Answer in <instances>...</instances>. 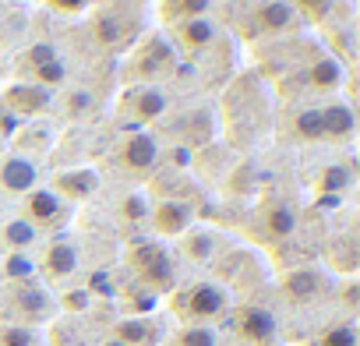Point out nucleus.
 I'll list each match as a JSON object with an SVG mask.
<instances>
[{
  "instance_id": "obj_1",
  "label": "nucleus",
  "mask_w": 360,
  "mask_h": 346,
  "mask_svg": "<svg viewBox=\"0 0 360 346\" xmlns=\"http://www.w3.org/2000/svg\"><path fill=\"white\" fill-rule=\"evenodd\" d=\"M176 68H180V57L173 43L162 32H152L141 43H134V50L127 53L124 78L127 85H159V82L176 78Z\"/></svg>"
},
{
  "instance_id": "obj_2",
  "label": "nucleus",
  "mask_w": 360,
  "mask_h": 346,
  "mask_svg": "<svg viewBox=\"0 0 360 346\" xmlns=\"http://www.w3.org/2000/svg\"><path fill=\"white\" fill-rule=\"evenodd\" d=\"M169 311L184 325H212L230 314V290L223 283H191L184 290H173Z\"/></svg>"
},
{
  "instance_id": "obj_3",
  "label": "nucleus",
  "mask_w": 360,
  "mask_h": 346,
  "mask_svg": "<svg viewBox=\"0 0 360 346\" xmlns=\"http://www.w3.org/2000/svg\"><path fill=\"white\" fill-rule=\"evenodd\" d=\"M127 269L134 272V279L148 290V293H173L176 290V265L173 255L159 244V241H134L124 251Z\"/></svg>"
},
{
  "instance_id": "obj_4",
  "label": "nucleus",
  "mask_w": 360,
  "mask_h": 346,
  "mask_svg": "<svg viewBox=\"0 0 360 346\" xmlns=\"http://www.w3.org/2000/svg\"><path fill=\"white\" fill-rule=\"evenodd\" d=\"M166 39L173 43L176 57H188V60H202L209 53H216L223 43H226V32L223 25L205 15V18H191V22H176L166 29Z\"/></svg>"
},
{
  "instance_id": "obj_5",
  "label": "nucleus",
  "mask_w": 360,
  "mask_h": 346,
  "mask_svg": "<svg viewBox=\"0 0 360 346\" xmlns=\"http://www.w3.org/2000/svg\"><path fill=\"white\" fill-rule=\"evenodd\" d=\"M4 311L11 314L15 325H29L32 328V325H43V321L53 318L57 300L50 297L46 286H39L36 279H29V283H11V293H8Z\"/></svg>"
},
{
  "instance_id": "obj_6",
  "label": "nucleus",
  "mask_w": 360,
  "mask_h": 346,
  "mask_svg": "<svg viewBox=\"0 0 360 346\" xmlns=\"http://www.w3.org/2000/svg\"><path fill=\"white\" fill-rule=\"evenodd\" d=\"M300 29V18L290 0H255V8L244 22V36L251 39H279Z\"/></svg>"
},
{
  "instance_id": "obj_7",
  "label": "nucleus",
  "mask_w": 360,
  "mask_h": 346,
  "mask_svg": "<svg viewBox=\"0 0 360 346\" xmlns=\"http://www.w3.org/2000/svg\"><path fill=\"white\" fill-rule=\"evenodd\" d=\"M169 110V96L159 85H127L117 99V117L131 127L155 124Z\"/></svg>"
},
{
  "instance_id": "obj_8",
  "label": "nucleus",
  "mask_w": 360,
  "mask_h": 346,
  "mask_svg": "<svg viewBox=\"0 0 360 346\" xmlns=\"http://www.w3.org/2000/svg\"><path fill=\"white\" fill-rule=\"evenodd\" d=\"M113 159L127 177H148V173L159 166V141H155L152 131H127L117 141Z\"/></svg>"
},
{
  "instance_id": "obj_9",
  "label": "nucleus",
  "mask_w": 360,
  "mask_h": 346,
  "mask_svg": "<svg viewBox=\"0 0 360 346\" xmlns=\"http://www.w3.org/2000/svg\"><path fill=\"white\" fill-rule=\"evenodd\" d=\"M92 39L103 50H127L138 36V15L131 11H113V8H99L92 15Z\"/></svg>"
},
{
  "instance_id": "obj_10",
  "label": "nucleus",
  "mask_w": 360,
  "mask_h": 346,
  "mask_svg": "<svg viewBox=\"0 0 360 346\" xmlns=\"http://www.w3.org/2000/svg\"><path fill=\"white\" fill-rule=\"evenodd\" d=\"M71 216V205L53 188H32L22 198V219H29L36 230H60Z\"/></svg>"
},
{
  "instance_id": "obj_11",
  "label": "nucleus",
  "mask_w": 360,
  "mask_h": 346,
  "mask_svg": "<svg viewBox=\"0 0 360 346\" xmlns=\"http://www.w3.org/2000/svg\"><path fill=\"white\" fill-rule=\"evenodd\" d=\"M233 328L248 346H279V318L262 304H244L233 314Z\"/></svg>"
},
{
  "instance_id": "obj_12",
  "label": "nucleus",
  "mask_w": 360,
  "mask_h": 346,
  "mask_svg": "<svg viewBox=\"0 0 360 346\" xmlns=\"http://www.w3.org/2000/svg\"><path fill=\"white\" fill-rule=\"evenodd\" d=\"M255 230L262 241L269 244H283L297 233V209L283 198H269L258 212H255Z\"/></svg>"
},
{
  "instance_id": "obj_13",
  "label": "nucleus",
  "mask_w": 360,
  "mask_h": 346,
  "mask_svg": "<svg viewBox=\"0 0 360 346\" xmlns=\"http://www.w3.org/2000/svg\"><path fill=\"white\" fill-rule=\"evenodd\" d=\"M82 265V255H78V244L71 237H53L36 265V272H43L46 283H68Z\"/></svg>"
},
{
  "instance_id": "obj_14",
  "label": "nucleus",
  "mask_w": 360,
  "mask_h": 346,
  "mask_svg": "<svg viewBox=\"0 0 360 346\" xmlns=\"http://www.w3.org/2000/svg\"><path fill=\"white\" fill-rule=\"evenodd\" d=\"M0 106L15 117H39L53 106V92L36 85V82H15L0 92Z\"/></svg>"
},
{
  "instance_id": "obj_15",
  "label": "nucleus",
  "mask_w": 360,
  "mask_h": 346,
  "mask_svg": "<svg viewBox=\"0 0 360 346\" xmlns=\"http://www.w3.org/2000/svg\"><path fill=\"white\" fill-rule=\"evenodd\" d=\"M279 290H283V297H286L290 304H314L318 297H325L328 276H325L321 269H314V265H297V269H290V272L283 276Z\"/></svg>"
},
{
  "instance_id": "obj_16",
  "label": "nucleus",
  "mask_w": 360,
  "mask_h": 346,
  "mask_svg": "<svg viewBox=\"0 0 360 346\" xmlns=\"http://www.w3.org/2000/svg\"><path fill=\"white\" fill-rule=\"evenodd\" d=\"M191 219H195V205L180 198H162L148 209V223L159 237H184L191 230Z\"/></svg>"
},
{
  "instance_id": "obj_17",
  "label": "nucleus",
  "mask_w": 360,
  "mask_h": 346,
  "mask_svg": "<svg viewBox=\"0 0 360 346\" xmlns=\"http://www.w3.org/2000/svg\"><path fill=\"white\" fill-rule=\"evenodd\" d=\"M36 184H39V166H36L29 155L11 152V155L0 159V191L25 198V195H29Z\"/></svg>"
},
{
  "instance_id": "obj_18",
  "label": "nucleus",
  "mask_w": 360,
  "mask_h": 346,
  "mask_svg": "<svg viewBox=\"0 0 360 346\" xmlns=\"http://www.w3.org/2000/svg\"><path fill=\"white\" fill-rule=\"evenodd\" d=\"M50 188L71 205V202H89L96 191H99V173L96 169H89V166H75V169H60V173H53V181H50Z\"/></svg>"
},
{
  "instance_id": "obj_19",
  "label": "nucleus",
  "mask_w": 360,
  "mask_h": 346,
  "mask_svg": "<svg viewBox=\"0 0 360 346\" xmlns=\"http://www.w3.org/2000/svg\"><path fill=\"white\" fill-rule=\"evenodd\" d=\"M342 75L346 68L332 57V53H314L304 68H300V78L311 92H335L342 85Z\"/></svg>"
},
{
  "instance_id": "obj_20",
  "label": "nucleus",
  "mask_w": 360,
  "mask_h": 346,
  "mask_svg": "<svg viewBox=\"0 0 360 346\" xmlns=\"http://www.w3.org/2000/svg\"><path fill=\"white\" fill-rule=\"evenodd\" d=\"M286 134L300 145H314V141H325V131H321V106H293L286 113Z\"/></svg>"
},
{
  "instance_id": "obj_21",
  "label": "nucleus",
  "mask_w": 360,
  "mask_h": 346,
  "mask_svg": "<svg viewBox=\"0 0 360 346\" xmlns=\"http://www.w3.org/2000/svg\"><path fill=\"white\" fill-rule=\"evenodd\" d=\"M353 127H356V117H353V106L346 99H328L321 106V131H325V141H349L353 138Z\"/></svg>"
},
{
  "instance_id": "obj_22",
  "label": "nucleus",
  "mask_w": 360,
  "mask_h": 346,
  "mask_svg": "<svg viewBox=\"0 0 360 346\" xmlns=\"http://www.w3.org/2000/svg\"><path fill=\"white\" fill-rule=\"evenodd\" d=\"M180 251H184V258L205 265V262H212V258L223 251V237H219L216 230L198 226V230H188L184 237H180Z\"/></svg>"
},
{
  "instance_id": "obj_23",
  "label": "nucleus",
  "mask_w": 360,
  "mask_h": 346,
  "mask_svg": "<svg viewBox=\"0 0 360 346\" xmlns=\"http://www.w3.org/2000/svg\"><path fill=\"white\" fill-rule=\"evenodd\" d=\"M212 15V0H159V18L169 25L176 22H191V18H205Z\"/></svg>"
},
{
  "instance_id": "obj_24",
  "label": "nucleus",
  "mask_w": 360,
  "mask_h": 346,
  "mask_svg": "<svg viewBox=\"0 0 360 346\" xmlns=\"http://www.w3.org/2000/svg\"><path fill=\"white\" fill-rule=\"evenodd\" d=\"M113 339H120V342H127V346H152V342L159 339V328H155L148 318L134 314V318H120V321L113 325Z\"/></svg>"
},
{
  "instance_id": "obj_25",
  "label": "nucleus",
  "mask_w": 360,
  "mask_h": 346,
  "mask_svg": "<svg viewBox=\"0 0 360 346\" xmlns=\"http://www.w3.org/2000/svg\"><path fill=\"white\" fill-rule=\"evenodd\" d=\"M0 241H4L8 251H29V248L39 241V230H36L29 219L15 216V219H8L4 226H0Z\"/></svg>"
},
{
  "instance_id": "obj_26",
  "label": "nucleus",
  "mask_w": 360,
  "mask_h": 346,
  "mask_svg": "<svg viewBox=\"0 0 360 346\" xmlns=\"http://www.w3.org/2000/svg\"><path fill=\"white\" fill-rule=\"evenodd\" d=\"M53 57H57V46H53V43H29V46L18 53V71L29 78L36 68H43V64L53 60Z\"/></svg>"
},
{
  "instance_id": "obj_27",
  "label": "nucleus",
  "mask_w": 360,
  "mask_h": 346,
  "mask_svg": "<svg viewBox=\"0 0 360 346\" xmlns=\"http://www.w3.org/2000/svg\"><path fill=\"white\" fill-rule=\"evenodd\" d=\"M4 279H11V283L36 279V262L25 251H8V258H4Z\"/></svg>"
},
{
  "instance_id": "obj_28",
  "label": "nucleus",
  "mask_w": 360,
  "mask_h": 346,
  "mask_svg": "<svg viewBox=\"0 0 360 346\" xmlns=\"http://www.w3.org/2000/svg\"><path fill=\"white\" fill-rule=\"evenodd\" d=\"M349 184H353V173H349V166H342V162L325 166V169H321V181H318V188H321L325 195H339V191H346Z\"/></svg>"
},
{
  "instance_id": "obj_29",
  "label": "nucleus",
  "mask_w": 360,
  "mask_h": 346,
  "mask_svg": "<svg viewBox=\"0 0 360 346\" xmlns=\"http://www.w3.org/2000/svg\"><path fill=\"white\" fill-rule=\"evenodd\" d=\"M0 346H43L36 328L15 325V321H0Z\"/></svg>"
},
{
  "instance_id": "obj_30",
  "label": "nucleus",
  "mask_w": 360,
  "mask_h": 346,
  "mask_svg": "<svg viewBox=\"0 0 360 346\" xmlns=\"http://www.w3.org/2000/svg\"><path fill=\"white\" fill-rule=\"evenodd\" d=\"M176 346H219V335L212 325H184L176 332Z\"/></svg>"
},
{
  "instance_id": "obj_31",
  "label": "nucleus",
  "mask_w": 360,
  "mask_h": 346,
  "mask_svg": "<svg viewBox=\"0 0 360 346\" xmlns=\"http://www.w3.org/2000/svg\"><path fill=\"white\" fill-rule=\"evenodd\" d=\"M318 346H360V335L353 325H332L318 335Z\"/></svg>"
},
{
  "instance_id": "obj_32",
  "label": "nucleus",
  "mask_w": 360,
  "mask_h": 346,
  "mask_svg": "<svg viewBox=\"0 0 360 346\" xmlns=\"http://www.w3.org/2000/svg\"><path fill=\"white\" fill-rule=\"evenodd\" d=\"M335 8V0H297V18L304 22V18H311V22H321V18H328V11Z\"/></svg>"
},
{
  "instance_id": "obj_33",
  "label": "nucleus",
  "mask_w": 360,
  "mask_h": 346,
  "mask_svg": "<svg viewBox=\"0 0 360 346\" xmlns=\"http://www.w3.org/2000/svg\"><path fill=\"white\" fill-rule=\"evenodd\" d=\"M148 202H145V195H127L124 202H120V216H124V223H145L148 219Z\"/></svg>"
},
{
  "instance_id": "obj_34",
  "label": "nucleus",
  "mask_w": 360,
  "mask_h": 346,
  "mask_svg": "<svg viewBox=\"0 0 360 346\" xmlns=\"http://www.w3.org/2000/svg\"><path fill=\"white\" fill-rule=\"evenodd\" d=\"M89 304H92V290H89V286L64 293V307H68V311H85Z\"/></svg>"
},
{
  "instance_id": "obj_35",
  "label": "nucleus",
  "mask_w": 360,
  "mask_h": 346,
  "mask_svg": "<svg viewBox=\"0 0 360 346\" xmlns=\"http://www.w3.org/2000/svg\"><path fill=\"white\" fill-rule=\"evenodd\" d=\"M50 8H57V11H68V15H75V11H85L89 8V0H46Z\"/></svg>"
},
{
  "instance_id": "obj_36",
  "label": "nucleus",
  "mask_w": 360,
  "mask_h": 346,
  "mask_svg": "<svg viewBox=\"0 0 360 346\" xmlns=\"http://www.w3.org/2000/svg\"><path fill=\"white\" fill-rule=\"evenodd\" d=\"M68 110H71V117L92 110V96H89V92H71V106H68Z\"/></svg>"
},
{
  "instance_id": "obj_37",
  "label": "nucleus",
  "mask_w": 360,
  "mask_h": 346,
  "mask_svg": "<svg viewBox=\"0 0 360 346\" xmlns=\"http://www.w3.org/2000/svg\"><path fill=\"white\" fill-rule=\"evenodd\" d=\"M342 304H346L349 311H356V283H353V279L342 286Z\"/></svg>"
},
{
  "instance_id": "obj_38",
  "label": "nucleus",
  "mask_w": 360,
  "mask_h": 346,
  "mask_svg": "<svg viewBox=\"0 0 360 346\" xmlns=\"http://www.w3.org/2000/svg\"><path fill=\"white\" fill-rule=\"evenodd\" d=\"M138 4H141V0H106V8H113V11H138Z\"/></svg>"
},
{
  "instance_id": "obj_39",
  "label": "nucleus",
  "mask_w": 360,
  "mask_h": 346,
  "mask_svg": "<svg viewBox=\"0 0 360 346\" xmlns=\"http://www.w3.org/2000/svg\"><path fill=\"white\" fill-rule=\"evenodd\" d=\"M99 346H127V342H120V339H113V335H110V339H103Z\"/></svg>"
}]
</instances>
